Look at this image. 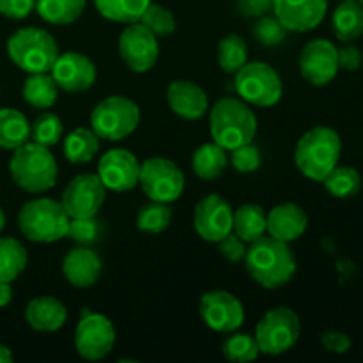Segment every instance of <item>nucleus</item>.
Instances as JSON below:
<instances>
[{"label":"nucleus","mask_w":363,"mask_h":363,"mask_svg":"<svg viewBox=\"0 0 363 363\" xmlns=\"http://www.w3.org/2000/svg\"><path fill=\"white\" fill-rule=\"evenodd\" d=\"M245 266L252 280L266 289L284 287L296 273V259L291 252L289 243L272 236H262L252 241L245 255Z\"/></svg>","instance_id":"nucleus-1"},{"label":"nucleus","mask_w":363,"mask_h":363,"mask_svg":"<svg viewBox=\"0 0 363 363\" xmlns=\"http://www.w3.org/2000/svg\"><path fill=\"white\" fill-rule=\"evenodd\" d=\"M340 152L342 140L339 133L328 126H315L298 140L294 163L305 177L323 183V179L339 165Z\"/></svg>","instance_id":"nucleus-2"},{"label":"nucleus","mask_w":363,"mask_h":363,"mask_svg":"<svg viewBox=\"0 0 363 363\" xmlns=\"http://www.w3.org/2000/svg\"><path fill=\"white\" fill-rule=\"evenodd\" d=\"M209 131L213 142L225 151L250 144L257 133V119L248 103L238 98H222L209 112Z\"/></svg>","instance_id":"nucleus-3"},{"label":"nucleus","mask_w":363,"mask_h":363,"mask_svg":"<svg viewBox=\"0 0 363 363\" xmlns=\"http://www.w3.org/2000/svg\"><path fill=\"white\" fill-rule=\"evenodd\" d=\"M9 172L14 183L28 194H45L55 186L59 167L48 147L35 142H25L14 149L9 162Z\"/></svg>","instance_id":"nucleus-4"},{"label":"nucleus","mask_w":363,"mask_h":363,"mask_svg":"<svg viewBox=\"0 0 363 363\" xmlns=\"http://www.w3.org/2000/svg\"><path fill=\"white\" fill-rule=\"evenodd\" d=\"M69 220L62 204L48 197L28 201L18 213L21 234L34 243H55L62 240L67 234Z\"/></svg>","instance_id":"nucleus-5"},{"label":"nucleus","mask_w":363,"mask_h":363,"mask_svg":"<svg viewBox=\"0 0 363 363\" xmlns=\"http://www.w3.org/2000/svg\"><path fill=\"white\" fill-rule=\"evenodd\" d=\"M7 55L25 73H50L59 57V46L46 30L27 27L7 39Z\"/></svg>","instance_id":"nucleus-6"},{"label":"nucleus","mask_w":363,"mask_h":363,"mask_svg":"<svg viewBox=\"0 0 363 363\" xmlns=\"http://www.w3.org/2000/svg\"><path fill=\"white\" fill-rule=\"evenodd\" d=\"M140 123V108L124 96H110L91 112V130L103 140L119 142L130 137Z\"/></svg>","instance_id":"nucleus-7"},{"label":"nucleus","mask_w":363,"mask_h":363,"mask_svg":"<svg viewBox=\"0 0 363 363\" xmlns=\"http://www.w3.org/2000/svg\"><path fill=\"white\" fill-rule=\"evenodd\" d=\"M300 332L301 325L296 312L289 307H277L262 315L254 337L261 353L279 357L296 346Z\"/></svg>","instance_id":"nucleus-8"},{"label":"nucleus","mask_w":363,"mask_h":363,"mask_svg":"<svg viewBox=\"0 0 363 363\" xmlns=\"http://www.w3.org/2000/svg\"><path fill=\"white\" fill-rule=\"evenodd\" d=\"M234 74V89L248 105L266 108L277 105L282 99V80L269 64L247 62Z\"/></svg>","instance_id":"nucleus-9"},{"label":"nucleus","mask_w":363,"mask_h":363,"mask_svg":"<svg viewBox=\"0 0 363 363\" xmlns=\"http://www.w3.org/2000/svg\"><path fill=\"white\" fill-rule=\"evenodd\" d=\"M138 184L149 201L172 204L184 191V174L172 160L155 156L140 163Z\"/></svg>","instance_id":"nucleus-10"},{"label":"nucleus","mask_w":363,"mask_h":363,"mask_svg":"<svg viewBox=\"0 0 363 363\" xmlns=\"http://www.w3.org/2000/svg\"><path fill=\"white\" fill-rule=\"evenodd\" d=\"M119 55L133 73L152 69L160 55L158 35L152 34L140 21L128 23L119 35Z\"/></svg>","instance_id":"nucleus-11"},{"label":"nucleus","mask_w":363,"mask_h":363,"mask_svg":"<svg viewBox=\"0 0 363 363\" xmlns=\"http://www.w3.org/2000/svg\"><path fill=\"white\" fill-rule=\"evenodd\" d=\"M106 197V188L98 174H80L62 191L64 211L69 218H91L101 209Z\"/></svg>","instance_id":"nucleus-12"},{"label":"nucleus","mask_w":363,"mask_h":363,"mask_svg":"<svg viewBox=\"0 0 363 363\" xmlns=\"http://www.w3.org/2000/svg\"><path fill=\"white\" fill-rule=\"evenodd\" d=\"M116 344V328L103 314H85L74 330V350L91 362L103 360Z\"/></svg>","instance_id":"nucleus-13"},{"label":"nucleus","mask_w":363,"mask_h":363,"mask_svg":"<svg viewBox=\"0 0 363 363\" xmlns=\"http://www.w3.org/2000/svg\"><path fill=\"white\" fill-rule=\"evenodd\" d=\"M339 69V50L328 39H312L301 50L300 73L311 85H328Z\"/></svg>","instance_id":"nucleus-14"},{"label":"nucleus","mask_w":363,"mask_h":363,"mask_svg":"<svg viewBox=\"0 0 363 363\" xmlns=\"http://www.w3.org/2000/svg\"><path fill=\"white\" fill-rule=\"evenodd\" d=\"M202 321L218 333L238 332L245 321V308L234 294L227 291H209L199 303Z\"/></svg>","instance_id":"nucleus-15"},{"label":"nucleus","mask_w":363,"mask_h":363,"mask_svg":"<svg viewBox=\"0 0 363 363\" xmlns=\"http://www.w3.org/2000/svg\"><path fill=\"white\" fill-rule=\"evenodd\" d=\"M233 208L220 195L209 194L199 201L194 213L195 233L208 243H218L233 233Z\"/></svg>","instance_id":"nucleus-16"},{"label":"nucleus","mask_w":363,"mask_h":363,"mask_svg":"<svg viewBox=\"0 0 363 363\" xmlns=\"http://www.w3.org/2000/svg\"><path fill=\"white\" fill-rule=\"evenodd\" d=\"M138 174H140V163L133 152L126 149H110L99 160L98 176L110 191L123 194L133 190L138 184Z\"/></svg>","instance_id":"nucleus-17"},{"label":"nucleus","mask_w":363,"mask_h":363,"mask_svg":"<svg viewBox=\"0 0 363 363\" xmlns=\"http://www.w3.org/2000/svg\"><path fill=\"white\" fill-rule=\"evenodd\" d=\"M50 74L62 91L77 94L91 89L96 82V66L87 55L78 52H66L55 59Z\"/></svg>","instance_id":"nucleus-18"},{"label":"nucleus","mask_w":363,"mask_h":363,"mask_svg":"<svg viewBox=\"0 0 363 363\" xmlns=\"http://www.w3.org/2000/svg\"><path fill=\"white\" fill-rule=\"evenodd\" d=\"M275 18L293 32H308L326 16V0H273Z\"/></svg>","instance_id":"nucleus-19"},{"label":"nucleus","mask_w":363,"mask_h":363,"mask_svg":"<svg viewBox=\"0 0 363 363\" xmlns=\"http://www.w3.org/2000/svg\"><path fill=\"white\" fill-rule=\"evenodd\" d=\"M167 103L177 117L197 121L209 110V99L204 89L190 80H174L167 89Z\"/></svg>","instance_id":"nucleus-20"},{"label":"nucleus","mask_w":363,"mask_h":363,"mask_svg":"<svg viewBox=\"0 0 363 363\" xmlns=\"http://www.w3.org/2000/svg\"><path fill=\"white\" fill-rule=\"evenodd\" d=\"M308 227V216L294 202L279 204L266 215V230L275 240L291 243L300 240Z\"/></svg>","instance_id":"nucleus-21"},{"label":"nucleus","mask_w":363,"mask_h":363,"mask_svg":"<svg viewBox=\"0 0 363 363\" xmlns=\"http://www.w3.org/2000/svg\"><path fill=\"white\" fill-rule=\"evenodd\" d=\"M103 261L92 248L78 247L67 252L62 261V275L71 286L91 287L99 280Z\"/></svg>","instance_id":"nucleus-22"},{"label":"nucleus","mask_w":363,"mask_h":363,"mask_svg":"<svg viewBox=\"0 0 363 363\" xmlns=\"http://www.w3.org/2000/svg\"><path fill=\"white\" fill-rule=\"evenodd\" d=\"M67 319V308L57 298H34L25 308V321L35 332H57Z\"/></svg>","instance_id":"nucleus-23"},{"label":"nucleus","mask_w":363,"mask_h":363,"mask_svg":"<svg viewBox=\"0 0 363 363\" xmlns=\"http://www.w3.org/2000/svg\"><path fill=\"white\" fill-rule=\"evenodd\" d=\"M333 34L339 41L353 43L363 35V7L358 0H340L332 16Z\"/></svg>","instance_id":"nucleus-24"},{"label":"nucleus","mask_w":363,"mask_h":363,"mask_svg":"<svg viewBox=\"0 0 363 363\" xmlns=\"http://www.w3.org/2000/svg\"><path fill=\"white\" fill-rule=\"evenodd\" d=\"M229 160H227L225 149L216 142L211 144H202L201 147L195 149L191 156V169L195 176L202 181H215L225 172Z\"/></svg>","instance_id":"nucleus-25"},{"label":"nucleus","mask_w":363,"mask_h":363,"mask_svg":"<svg viewBox=\"0 0 363 363\" xmlns=\"http://www.w3.org/2000/svg\"><path fill=\"white\" fill-rule=\"evenodd\" d=\"M233 233L245 243L266 234V211L259 204H243L233 213Z\"/></svg>","instance_id":"nucleus-26"},{"label":"nucleus","mask_w":363,"mask_h":363,"mask_svg":"<svg viewBox=\"0 0 363 363\" xmlns=\"http://www.w3.org/2000/svg\"><path fill=\"white\" fill-rule=\"evenodd\" d=\"M30 138V124L16 108H0V147L11 149L23 145Z\"/></svg>","instance_id":"nucleus-27"},{"label":"nucleus","mask_w":363,"mask_h":363,"mask_svg":"<svg viewBox=\"0 0 363 363\" xmlns=\"http://www.w3.org/2000/svg\"><path fill=\"white\" fill-rule=\"evenodd\" d=\"M99 151V137L89 128L71 131L64 140V156L73 165L89 163Z\"/></svg>","instance_id":"nucleus-28"},{"label":"nucleus","mask_w":363,"mask_h":363,"mask_svg":"<svg viewBox=\"0 0 363 363\" xmlns=\"http://www.w3.org/2000/svg\"><path fill=\"white\" fill-rule=\"evenodd\" d=\"M27 250L14 238H0V282H14L25 272Z\"/></svg>","instance_id":"nucleus-29"},{"label":"nucleus","mask_w":363,"mask_h":363,"mask_svg":"<svg viewBox=\"0 0 363 363\" xmlns=\"http://www.w3.org/2000/svg\"><path fill=\"white\" fill-rule=\"evenodd\" d=\"M35 11L52 25H71L84 14L85 0H35Z\"/></svg>","instance_id":"nucleus-30"},{"label":"nucleus","mask_w":363,"mask_h":363,"mask_svg":"<svg viewBox=\"0 0 363 363\" xmlns=\"http://www.w3.org/2000/svg\"><path fill=\"white\" fill-rule=\"evenodd\" d=\"M23 99L34 108H50L57 101L59 85L55 84L52 74L34 73L25 80Z\"/></svg>","instance_id":"nucleus-31"},{"label":"nucleus","mask_w":363,"mask_h":363,"mask_svg":"<svg viewBox=\"0 0 363 363\" xmlns=\"http://www.w3.org/2000/svg\"><path fill=\"white\" fill-rule=\"evenodd\" d=\"M103 18L116 23H135L152 0H92Z\"/></svg>","instance_id":"nucleus-32"},{"label":"nucleus","mask_w":363,"mask_h":363,"mask_svg":"<svg viewBox=\"0 0 363 363\" xmlns=\"http://www.w3.org/2000/svg\"><path fill=\"white\" fill-rule=\"evenodd\" d=\"M326 190L330 195L337 199H350L360 191L362 188V176L353 167H339L337 165L328 176L323 179Z\"/></svg>","instance_id":"nucleus-33"},{"label":"nucleus","mask_w":363,"mask_h":363,"mask_svg":"<svg viewBox=\"0 0 363 363\" xmlns=\"http://www.w3.org/2000/svg\"><path fill=\"white\" fill-rule=\"evenodd\" d=\"M218 66L222 67L225 73H238L245 64L248 62V48L247 43L241 35L229 34L218 43Z\"/></svg>","instance_id":"nucleus-34"},{"label":"nucleus","mask_w":363,"mask_h":363,"mask_svg":"<svg viewBox=\"0 0 363 363\" xmlns=\"http://www.w3.org/2000/svg\"><path fill=\"white\" fill-rule=\"evenodd\" d=\"M172 208L167 202L151 201L149 204L142 206L137 213V227L142 233L162 234L169 229L172 222Z\"/></svg>","instance_id":"nucleus-35"},{"label":"nucleus","mask_w":363,"mask_h":363,"mask_svg":"<svg viewBox=\"0 0 363 363\" xmlns=\"http://www.w3.org/2000/svg\"><path fill=\"white\" fill-rule=\"evenodd\" d=\"M222 353L229 362L248 363L257 360L261 351H259V346L257 342H255L254 335L233 332V335H229L223 340Z\"/></svg>","instance_id":"nucleus-36"},{"label":"nucleus","mask_w":363,"mask_h":363,"mask_svg":"<svg viewBox=\"0 0 363 363\" xmlns=\"http://www.w3.org/2000/svg\"><path fill=\"white\" fill-rule=\"evenodd\" d=\"M62 121L59 119V116L50 112L41 113L30 126L32 142L45 145V147H52V145L59 144L60 138H62Z\"/></svg>","instance_id":"nucleus-37"},{"label":"nucleus","mask_w":363,"mask_h":363,"mask_svg":"<svg viewBox=\"0 0 363 363\" xmlns=\"http://www.w3.org/2000/svg\"><path fill=\"white\" fill-rule=\"evenodd\" d=\"M140 23L145 25L155 35H170L176 30V18L167 7L151 2L140 18Z\"/></svg>","instance_id":"nucleus-38"},{"label":"nucleus","mask_w":363,"mask_h":363,"mask_svg":"<svg viewBox=\"0 0 363 363\" xmlns=\"http://www.w3.org/2000/svg\"><path fill=\"white\" fill-rule=\"evenodd\" d=\"M287 28L277 20L275 16H261V20L255 23L254 35L262 46H279L287 39Z\"/></svg>","instance_id":"nucleus-39"},{"label":"nucleus","mask_w":363,"mask_h":363,"mask_svg":"<svg viewBox=\"0 0 363 363\" xmlns=\"http://www.w3.org/2000/svg\"><path fill=\"white\" fill-rule=\"evenodd\" d=\"M66 236L80 243L82 247H89V245L96 243L99 236L98 220H96V216H91V218H71Z\"/></svg>","instance_id":"nucleus-40"},{"label":"nucleus","mask_w":363,"mask_h":363,"mask_svg":"<svg viewBox=\"0 0 363 363\" xmlns=\"http://www.w3.org/2000/svg\"><path fill=\"white\" fill-rule=\"evenodd\" d=\"M233 167L241 174H250L261 167V151L254 144H245L233 149Z\"/></svg>","instance_id":"nucleus-41"},{"label":"nucleus","mask_w":363,"mask_h":363,"mask_svg":"<svg viewBox=\"0 0 363 363\" xmlns=\"http://www.w3.org/2000/svg\"><path fill=\"white\" fill-rule=\"evenodd\" d=\"M218 250L227 261L230 262H240L243 261L245 255H247V245L241 238H238L236 234L230 233L227 234L223 240L218 241Z\"/></svg>","instance_id":"nucleus-42"},{"label":"nucleus","mask_w":363,"mask_h":363,"mask_svg":"<svg viewBox=\"0 0 363 363\" xmlns=\"http://www.w3.org/2000/svg\"><path fill=\"white\" fill-rule=\"evenodd\" d=\"M35 9V0H0V14L11 20H23Z\"/></svg>","instance_id":"nucleus-43"},{"label":"nucleus","mask_w":363,"mask_h":363,"mask_svg":"<svg viewBox=\"0 0 363 363\" xmlns=\"http://www.w3.org/2000/svg\"><path fill=\"white\" fill-rule=\"evenodd\" d=\"M321 344L326 351L335 354H344L351 350V339L347 333L337 332V330H328L321 333Z\"/></svg>","instance_id":"nucleus-44"},{"label":"nucleus","mask_w":363,"mask_h":363,"mask_svg":"<svg viewBox=\"0 0 363 363\" xmlns=\"http://www.w3.org/2000/svg\"><path fill=\"white\" fill-rule=\"evenodd\" d=\"M363 62V55L360 48H357L354 45L347 43L344 48L339 50V67L346 71H357L360 69Z\"/></svg>","instance_id":"nucleus-45"},{"label":"nucleus","mask_w":363,"mask_h":363,"mask_svg":"<svg viewBox=\"0 0 363 363\" xmlns=\"http://www.w3.org/2000/svg\"><path fill=\"white\" fill-rule=\"evenodd\" d=\"M238 7L245 16L261 18L273 9V0H238Z\"/></svg>","instance_id":"nucleus-46"},{"label":"nucleus","mask_w":363,"mask_h":363,"mask_svg":"<svg viewBox=\"0 0 363 363\" xmlns=\"http://www.w3.org/2000/svg\"><path fill=\"white\" fill-rule=\"evenodd\" d=\"M13 300V289H11V284L0 282V308L7 307Z\"/></svg>","instance_id":"nucleus-47"},{"label":"nucleus","mask_w":363,"mask_h":363,"mask_svg":"<svg viewBox=\"0 0 363 363\" xmlns=\"http://www.w3.org/2000/svg\"><path fill=\"white\" fill-rule=\"evenodd\" d=\"M11 362H13V353H11L9 347L0 344V363H11Z\"/></svg>","instance_id":"nucleus-48"},{"label":"nucleus","mask_w":363,"mask_h":363,"mask_svg":"<svg viewBox=\"0 0 363 363\" xmlns=\"http://www.w3.org/2000/svg\"><path fill=\"white\" fill-rule=\"evenodd\" d=\"M4 227H6V215H4L2 208H0V233H2Z\"/></svg>","instance_id":"nucleus-49"},{"label":"nucleus","mask_w":363,"mask_h":363,"mask_svg":"<svg viewBox=\"0 0 363 363\" xmlns=\"http://www.w3.org/2000/svg\"><path fill=\"white\" fill-rule=\"evenodd\" d=\"M358 4H360V6L363 7V0H358Z\"/></svg>","instance_id":"nucleus-50"}]
</instances>
